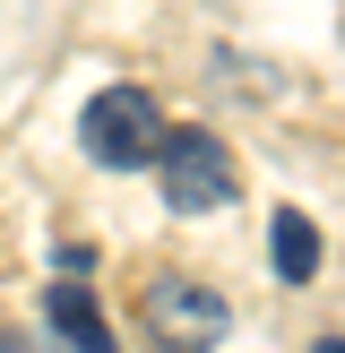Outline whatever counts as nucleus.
<instances>
[{"label": "nucleus", "instance_id": "obj_1", "mask_svg": "<svg viewBox=\"0 0 345 353\" xmlns=\"http://www.w3.org/2000/svg\"><path fill=\"white\" fill-rule=\"evenodd\" d=\"M78 138H86V155H95L103 172H147L155 155H164V112H155L147 86H103V95L86 103Z\"/></svg>", "mask_w": 345, "mask_h": 353}, {"label": "nucleus", "instance_id": "obj_2", "mask_svg": "<svg viewBox=\"0 0 345 353\" xmlns=\"http://www.w3.org/2000/svg\"><path fill=\"white\" fill-rule=\"evenodd\" d=\"M155 172H164V207L172 216H216L241 190V164H233V147H224L216 130H164Z\"/></svg>", "mask_w": 345, "mask_h": 353}, {"label": "nucleus", "instance_id": "obj_3", "mask_svg": "<svg viewBox=\"0 0 345 353\" xmlns=\"http://www.w3.org/2000/svg\"><path fill=\"white\" fill-rule=\"evenodd\" d=\"M147 327L164 345H224V327H233V310H224V293L190 285V276H172V285L147 293Z\"/></svg>", "mask_w": 345, "mask_h": 353}, {"label": "nucleus", "instance_id": "obj_4", "mask_svg": "<svg viewBox=\"0 0 345 353\" xmlns=\"http://www.w3.org/2000/svg\"><path fill=\"white\" fill-rule=\"evenodd\" d=\"M268 268H276V285H310V276H319V224H310L302 207H276V224H268Z\"/></svg>", "mask_w": 345, "mask_h": 353}, {"label": "nucleus", "instance_id": "obj_5", "mask_svg": "<svg viewBox=\"0 0 345 353\" xmlns=\"http://www.w3.org/2000/svg\"><path fill=\"white\" fill-rule=\"evenodd\" d=\"M43 319L61 327L69 345H112V327H103V310H95V293H86L78 276H61V285L43 293Z\"/></svg>", "mask_w": 345, "mask_h": 353}]
</instances>
